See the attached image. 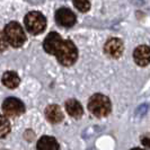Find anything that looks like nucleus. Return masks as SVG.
Instances as JSON below:
<instances>
[{"instance_id": "17", "label": "nucleus", "mask_w": 150, "mask_h": 150, "mask_svg": "<svg viewBox=\"0 0 150 150\" xmlns=\"http://www.w3.org/2000/svg\"><path fill=\"white\" fill-rule=\"evenodd\" d=\"M142 143L146 146V147L150 148V137H143V138H142Z\"/></svg>"}, {"instance_id": "5", "label": "nucleus", "mask_w": 150, "mask_h": 150, "mask_svg": "<svg viewBox=\"0 0 150 150\" xmlns=\"http://www.w3.org/2000/svg\"><path fill=\"white\" fill-rule=\"evenodd\" d=\"M2 112L5 114V116L9 117H15L19 116L25 112V106L21 99L15 97L6 98L2 103Z\"/></svg>"}, {"instance_id": "12", "label": "nucleus", "mask_w": 150, "mask_h": 150, "mask_svg": "<svg viewBox=\"0 0 150 150\" xmlns=\"http://www.w3.org/2000/svg\"><path fill=\"white\" fill-rule=\"evenodd\" d=\"M38 150H59V143L55 138L50 135H44L38 141Z\"/></svg>"}, {"instance_id": "14", "label": "nucleus", "mask_w": 150, "mask_h": 150, "mask_svg": "<svg viewBox=\"0 0 150 150\" xmlns=\"http://www.w3.org/2000/svg\"><path fill=\"white\" fill-rule=\"evenodd\" d=\"M10 132V123L8 121L7 116L0 115V138L7 137Z\"/></svg>"}, {"instance_id": "13", "label": "nucleus", "mask_w": 150, "mask_h": 150, "mask_svg": "<svg viewBox=\"0 0 150 150\" xmlns=\"http://www.w3.org/2000/svg\"><path fill=\"white\" fill-rule=\"evenodd\" d=\"M21 83L19 76L16 74L15 71H6L2 75V83L9 88V89H15L18 87V85Z\"/></svg>"}, {"instance_id": "7", "label": "nucleus", "mask_w": 150, "mask_h": 150, "mask_svg": "<svg viewBox=\"0 0 150 150\" xmlns=\"http://www.w3.org/2000/svg\"><path fill=\"white\" fill-rule=\"evenodd\" d=\"M55 21L63 27H71L76 24L77 17L69 8H60L55 13Z\"/></svg>"}, {"instance_id": "18", "label": "nucleus", "mask_w": 150, "mask_h": 150, "mask_svg": "<svg viewBox=\"0 0 150 150\" xmlns=\"http://www.w3.org/2000/svg\"><path fill=\"white\" fill-rule=\"evenodd\" d=\"M131 150H144V149H140V148H133V149H131Z\"/></svg>"}, {"instance_id": "2", "label": "nucleus", "mask_w": 150, "mask_h": 150, "mask_svg": "<svg viewBox=\"0 0 150 150\" xmlns=\"http://www.w3.org/2000/svg\"><path fill=\"white\" fill-rule=\"evenodd\" d=\"M88 110L96 117L107 116L112 111L111 100L103 94H95L88 100Z\"/></svg>"}, {"instance_id": "4", "label": "nucleus", "mask_w": 150, "mask_h": 150, "mask_svg": "<svg viewBox=\"0 0 150 150\" xmlns=\"http://www.w3.org/2000/svg\"><path fill=\"white\" fill-rule=\"evenodd\" d=\"M24 24L28 33L38 35L46 27V18L40 11H30L24 18Z\"/></svg>"}, {"instance_id": "10", "label": "nucleus", "mask_w": 150, "mask_h": 150, "mask_svg": "<svg viewBox=\"0 0 150 150\" xmlns=\"http://www.w3.org/2000/svg\"><path fill=\"white\" fill-rule=\"evenodd\" d=\"M45 117L49 122H51L53 124L60 123L63 120V113L61 111L60 106L57 104L49 105L45 108Z\"/></svg>"}, {"instance_id": "3", "label": "nucleus", "mask_w": 150, "mask_h": 150, "mask_svg": "<svg viewBox=\"0 0 150 150\" xmlns=\"http://www.w3.org/2000/svg\"><path fill=\"white\" fill-rule=\"evenodd\" d=\"M8 44L13 47H21L26 42V35L22 25L17 22L8 23L4 30Z\"/></svg>"}, {"instance_id": "16", "label": "nucleus", "mask_w": 150, "mask_h": 150, "mask_svg": "<svg viewBox=\"0 0 150 150\" xmlns=\"http://www.w3.org/2000/svg\"><path fill=\"white\" fill-rule=\"evenodd\" d=\"M8 46V42L5 36V33L2 30H0V52H4Z\"/></svg>"}, {"instance_id": "6", "label": "nucleus", "mask_w": 150, "mask_h": 150, "mask_svg": "<svg viewBox=\"0 0 150 150\" xmlns=\"http://www.w3.org/2000/svg\"><path fill=\"white\" fill-rule=\"evenodd\" d=\"M124 51V45L122 40L117 38H110L104 45V52L113 59H117L123 54Z\"/></svg>"}, {"instance_id": "15", "label": "nucleus", "mask_w": 150, "mask_h": 150, "mask_svg": "<svg viewBox=\"0 0 150 150\" xmlns=\"http://www.w3.org/2000/svg\"><path fill=\"white\" fill-rule=\"evenodd\" d=\"M72 2H74V6L81 13H86L90 9L89 0H74Z\"/></svg>"}, {"instance_id": "9", "label": "nucleus", "mask_w": 150, "mask_h": 150, "mask_svg": "<svg viewBox=\"0 0 150 150\" xmlns=\"http://www.w3.org/2000/svg\"><path fill=\"white\" fill-rule=\"evenodd\" d=\"M134 62L140 67H146L150 63V47L147 45H139L133 52Z\"/></svg>"}, {"instance_id": "11", "label": "nucleus", "mask_w": 150, "mask_h": 150, "mask_svg": "<svg viewBox=\"0 0 150 150\" xmlns=\"http://www.w3.org/2000/svg\"><path fill=\"white\" fill-rule=\"evenodd\" d=\"M64 106H66V111L70 116H72L75 119H79V117L83 116V108L81 104L77 99H69L66 102Z\"/></svg>"}, {"instance_id": "1", "label": "nucleus", "mask_w": 150, "mask_h": 150, "mask_svg": "<svg viewBox=\"0 0 150 150\" xmlns=\"http://www.w3.org/2000/svg\"><path fill=\"white\" fill-rule=\"evenodd\" d=\"M54 55L57 57L60 64L69 67L72 66L78 59V50L71 41L62 40Z\"/></svg>"}, {"instance_id": "8", "label": "nucleus", "mask_w": 150, "mask_h": 150, "mask_svg": "<svg viewBox=\"0 0 150 150\" xmlns=\"http://www.w3.org/2000/svg\"><path fill=\"white\" fill-rule=\"evenodd\" d=\"M62 40H63V38H61L58 33L51 32V33L45 38L44 42H43V49H44V51L46 53H49V54L54 55Z\"/></svg>"}]
</instances>
